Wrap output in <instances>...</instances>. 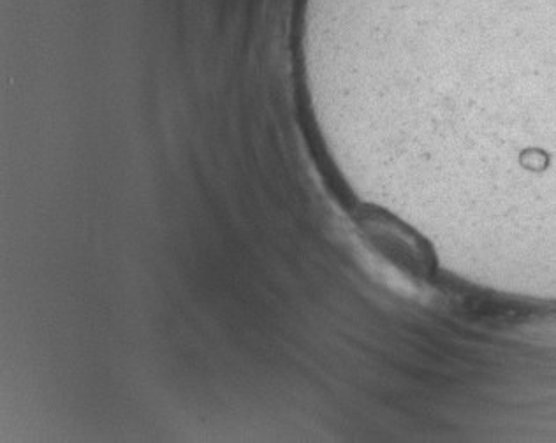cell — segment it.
Returning <instances> with one entry per match:
<instances>
[{"label":"cell","instance_id":"1","mask_svg":"<svg viewBox=\"0 0 556 443\" xmlns=\"http://www.w3.org/2000/svg\"><path fill=\"white\" fill-rule=\"evenodd\" d=\"M363 227L371 243L384 252L386 257L399 264L400 268L417 277H428L433 271V261L425 243L404 227L396 226V221L388 224V218L380 215Z\"/></svg>","mask_w":556,"mask_h":443}]
</instances>
